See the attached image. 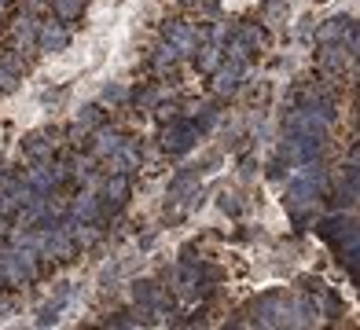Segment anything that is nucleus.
I'll return each instance as SVG.
<instances>
[{"label":"nucleus","instance_id":"f257e3e1","mask_svg":"<svg viewBox=\"0 0 360 330\" xmlns=\"http://www.w3.org/2000/svg\"><path fill=\"white\" fill-rule=\"evenodd\" d=\"M37 45H41V51H59L63 45H67V30H63L59 23L37 26Z\"/></svg>","mask_w":360,"mask_h":330},{"label":"nucleus","instance_id":"f03ea898","mask_svg":"<svg viewBox=\"0 0 360 330\" xmlns=\"http://www.w3.org/2000/svg\"><path fill=\"white\" fill-rule=\"evenodd\" d=\"M52 8H56V15L67 23V19L74 15H81V8H85V0H52Z\"/></svg>","mask_w":360,"mask_h":330},{"label":"nucleus","instance_id":"7ed1b4c3","mask_svg":"<svg viewBox=\"0 0 360 330\" xmlns=\"http://www.w3.org/2000/svg\"><path fill=\"white\" fill-rule=\"evenodd\" d=\"M118 132H96V154H111V151H118Z\"/></svg>","mask_w":360,"mask_h":330},{"label":"nucleus","instance_id":"20e7f679","mask_svg":"<svg viewBox=\"0 0 360 330\" xmlns=\"http://www.w3.org/2000/svg\"><path fill=\"white\" fill-rule=\"evenodd\" d=\"M12 67H19V62H12V59L0 62V89H15V70Z\"/></svg>","mask_w":360,"mask_h":330},{"label":"nucleus","instance_id":"39448f33","mask_svg":"<svg viewBox=\"0 0 360 330\" xmlns=\"http://www.w3.org/2000/svg\"><path fill=\"white\" fill-rule=\"evenodd\" d=\"M26 154H34V158H48V143L41 140V136H30V140H26Z\"/></svg>","mask_w":360,"mask_h":330},{"label":"nucleus","instance_id":"423d86ee","mask_svg":"<svg viewBox=\"0 0 360 330\" xmlns=\"http://www.w3.org/2000/svg\"><path fill=\"white\" fill-rule=\"evenodd\" d=\"M107 198H111V202H122V198H125V180H122V176H114L111 184H107Z\"/></svg>","mask_w":360,"mask_h":330},{"label":"nucleus","instance_id":"0eeeda50","mask_svg":"<svg viewBox=\"0 0 360 330\" xmlns=\"http://www.w3.org/2000/svg\"><path fill=\"white\" fill-rule=\"evenodd\" d=\"M0 235H4V220H0Z\"/></svg>","mask_w":360,"mask_h":330},{"label":"nucleus","instance_id":"6e6552de","mask_svg":"<svg viewBox=\"0 0 360 330\" xmlns=\"http://www.w3.org/2000/svg\"><path fill=\"white\" fill-rule=\"evenodd\" d=\"M4 4H8V0H0V8H4Z\"/></svg>","mask_w":360,"mask_h":330}]
</instances>
